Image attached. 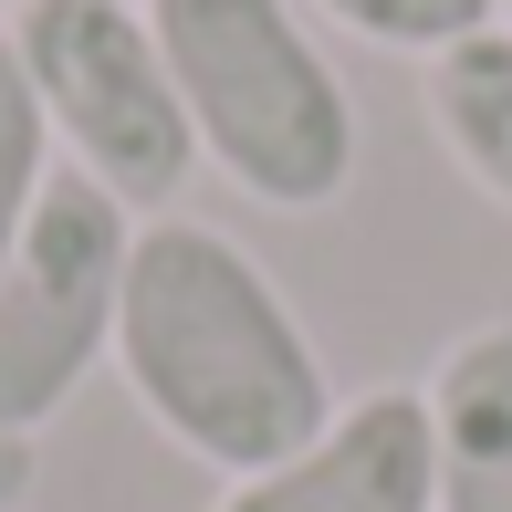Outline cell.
Segmentation results:
<instances>
[{
  "instance_id": "cell-1",
  "label": "cell",
  "mask_w": 512,
  "mask_h": 512,
  "mask_svg": "<svg viewBox=\"0 0 512 512\" xmlns=\"http://www.w3.org/2000/svg\"><path fill=\"white\" fill-rule=\"evenodd\" d=\"M115 377L157 439H178L220 481L272 471L345 408L283 283L230 230L178 220V209L136 220L126 304H115Z\"/></svg>"
},
{
  "instance_id": "cell-2",
  "label": "cell",
  "mask_w": 512,
  "mask_h": 512,
  "mask_svg": "<svg viewBox=\"0 0 512 512\" xmlns=\"http://www.w3.org/2000/svg\"><path fill=\"white\" fill-rule=\"evenodd\" d=\"M199 157L262 209H335L356 178V95L293 0H147Z\"/></svg>"
},
{
  "instance_id": "cell-3",
  "label": "cell",
  "mask_w": 512,
  "mask_h": 512,
  "mask_svg": "<svg viewBox=\"0 0 512 512\" xmlns=\"http://www.w3.org/2000/svg\"><path fill=\"white\" fill-rule=\"evenodd\" d=\"M11 53L32 74L42 115H53L63 168H84L95 189H115L136 220H157L199 168L189 105L168 84L147 0H21L11 11Z\"/></svg>"
},
{
  "instance_id": "cell-4",
  "label": "cell",
  "mask_w": 512,
  "mask_h": 512,
  "mask_svg": "<svg viewBox=\"0 0 512 512\" xmlns=\"http://www.w3.org/2000/svg\"><path fill=\"white\" fill-rule=\"evenodd\" d=\"M136 209L63 168L42 189L32 230L0 262V429L32 439L95 366H115V304H126Z\"/></svg>"
},
{
  "instance_id": "cell-5",
  "label": "cell",
  "mask_w": 512,
  "mask_h": 512,
  "mask_svg": "<svg viewBox=\"0 0 512 512\" xmlns=\"http://www.w3.org/2000/svg\"><path fill=\"white\" fill-rule=\"evenodd\" d=\"M209 512H439L429 471V387H366L304 450L230 481Z\"/></svg>"
},
{
  "instance_id": "cell-6",
  "label": "cell",
  "mask_w": 512,
  "mask_h": 512,
  "mask_svg": "<svg viewBox=\"0 0 512 512\" xmlns=\"http://www.w3.org/2000/svg\"><path fill=\"white\" fill-rule=\"evenodd\" d=\"M439 512H512V324H471L429 366Z\"/></svg>"
},
{
  "instance_id": "cell-7",
  "label": "cell",
  "mask_w": 512,
  "mask_h": 512,
  "mask_svg": "<svg viewBox=\"0 0 512 512\" xmlns=\"http://www.w3.org/2000/svg\"><path fill=\"white\" fill-rule=\"evenodd\" d=\"M429 126L450 147V168L492 209H512V32L502 21L450 42V53H429Z\"/></svg>"
},
{
  "instance_id": "cell-8",
  "label": "cell",
  "mask_w": 512,
  "mask_h": 512,
  "mask_svg": "<svg viewBox=\"0 0 512 512\" xmlns=\"http://www.w3.org/2000/svg\"><path fill=\"white\" fill-rule=\"evenodd\" d=\"M63 178V147H53V115H42L32 74H21L11 32H0V262H11V241L32 230L42 189Z\"/></svg>"
},
{
  "instance_id": "cell-9",
  "label": "cell",
  "mask_w": 512,
  "mask_h": 512,
  "mask_svg": "<svg viewBox=\"0 0 512 512\" xmlns=\"http://www.w3.org/2000/svg\"><path fill=\"white\" fill-rule=\"evenodd\" d=\"M324 21H345L356 42H377V53H450V42H471V32H492V11L502 0H314Z\"/></svg>"
},
{
  "instance_id": "cell-10",
  "label": "cell",
  "mask_w": 512,
  "mask_h": 512,
  "mask_svg": "<svg viewBox=\"0 0 512 512\" xmlns=\"http://www.w3.org/2000/svg\"><path fill=\"white\" fill-rule=\"evenodd\" d=\"M32 481H42V450H32L21 429H0V512H21V502H32Z\"/></svg>"
},
{
  "instance_id": "cell-11",
  "label": "cell",
  "mask_w": 512,
  "mask_h": 512,
  "mask_svg": "<svg viewBox=\"0 0 512 512\" xmlns=\"http://www.w3.org/2000/svg\"><path fill=\"white\" fill-rule=\"evenodd\" d=\"M502 32H512V0H502Z\"/></svg>"
},
{
  "instance_id": "cell-12",
  "label": "cell",
  "mask_w": 512,
  "mask_h": 512,
  "mask_svg": "<svg viewBox=\"0 0 512 512\" xmlns=\"http://www.w3.org/2000/svg\"><path fill=\"white\" fill-rule=\"evenodd\" d=\"M0 11H11V0H0ZM0 32H11V21H0Z\"/></svg>"
}]
</instances>
